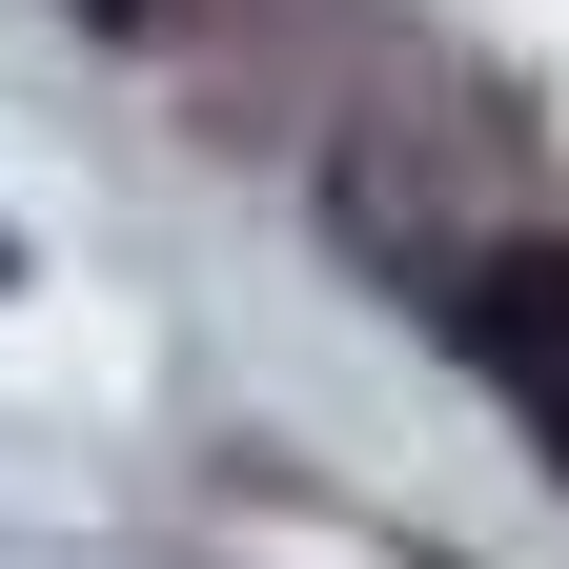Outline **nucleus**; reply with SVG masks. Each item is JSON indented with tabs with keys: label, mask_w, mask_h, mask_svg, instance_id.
<instances>
[{
	"label": "nucleus",
	"mask_w": 569,
	"mask_h": 569,
	"mask_svg": "<svg viewBox=\"0 0 569 569\" xmlns=\"http://www.w3.org/2000/svg\"><path fill=\"white\" fill-rule=\"evenodd\" d=\"M448 326H468V346H488V367H509V387H529V367H549V346H569V244H488V264L448 284Z\"/></svg>",
	"instance_id": "f257e3e1"
},
{
	"label": "nucleus",
	"mask_w": 569,
	"mask_h": 569,
	"mask_svg": "<svg viewBox=\"0 0 569 569\" xmlns=\"http://www.w3.org/2000/svg\"><path fill=\"white\" fill-rule=\"evenodd\" d=\"M529 427H549V468H569V346H549V367H529Z\"/></svg>",
	"instance_id": "f03ea898"
},
{
	"label": "nucleus",
	"mask_w": 569,
	"mask_h": 569,
	"mask_svg": "<svg viewBox=\"0 0 569 569\" xmlns=\"http://www.w3.org/2000/svg\"><path fill=\"white\" fill-rule=\"evenodd\" d=\"M82 21H142V0H82Z\"/></svg>",
	"instance_id": "7ed1b4c3"
},
{
	"label": "nucleus",
	"mask_w": 569,
	"mask_h": 569,
	"mask_svg": "<svg viewBox=\"0 0 569 569\" xmlns=\"http://www.w3.org/2000/svg\"><path fill=\"white\" fill-rule=\"evenodd\" d=\"M0 284H21V244H0Z\"/></svg>",
	"instance_id": "20e7f679"
}]
</instances>
